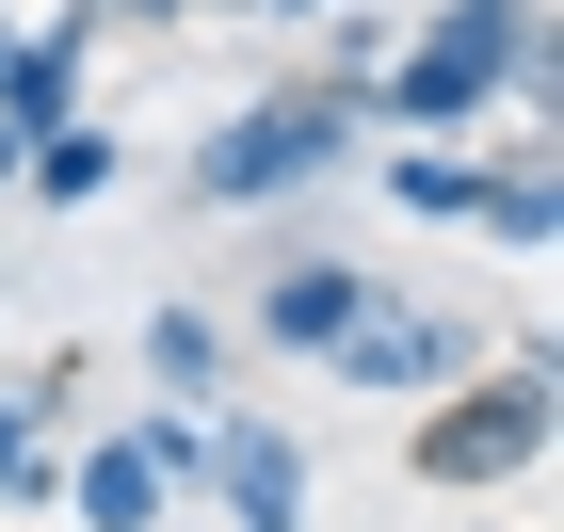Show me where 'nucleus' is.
<instances>
[{"instance_id": "obj_1", "label": "nucleus", "mask_w": 564, "mask_h": 532, "mask_svg": "<svg viewBox=\"0 0 564 532\" xmlns=\"http://www.w3.org/2000/svg\"><path fill=\"white\" fill-rule=\"evenodd\" d=\"M500 97H517V113H549V97H564L549 0H435L420 33H388V65H371V130H403V145H468Z\"/></svg>"}, {"instance_id": "obj_2", "label": "nucleus", "mask_w": 564, "mask_h": 532, "mask_svg": "<svg viewBox=\"0 0 564 532\" xmlns=\"http://www.w3.org/2000/svg\"><path fill=\"white\" fill-rule=\"evenodd\" d=\"M549 452H564V371H549V355H500V371H468V388H435L420 420H403V468H420L435 500L532 485Z\"/></svg>"}, {"instance_id": "obj_3", "label": "nucleus", "mask_w": 564, "mask_h": 532, "mask_svg": "<svg viewBox=\"0 0 564 532\" xmlns=\"http://www.w3.org/2000/svg\"><path fill=\"white\" fill-rule=\"evenodd\" d=\"M355 130H371V97H339V82H274V97H242L226 130H194V210H274V194H323V177L355 162Z\"/></svg>"}, {"instance_id": "obj_4", "label": "nucleus", "mask_w": 564, "mask_h": 532, "mask_svg": "<svg viewBox=\"0 0 564 532\" xmlns=\"http://www.w3.org/2000/svg\"><path fill=\"white\" fill-rule=\"evenodd\" d=\"M484 371V323L468 307H403V291H371V307L323 339V388H371V403H435Z\"/></svg>"}, {"instance_id": "obj_5", "label": "nucleus", "mask_w": 564, "mask_h": 532, "mask_svg": "<svg viewBox=\"0 0 564 532\" xmlns=\"http://www.w3.org/2000/svg\"><path fill=\"white\" fill-rule=\"evenodd\" d=\"M194 517H226V532H306V436L210 403V485H194Z\"/></svg>"}, {"instance_id": "obj_6", "label": "nucleus", "mask_w": 564, "mask_h": 532, "mask_svg": "<svg viewBox=\"0 0 564 532\" xmlns=\"http://www.w3.org/2000/svg\"><path fill=\"white\" fill-rule=\"evenodd\" d=\"M82 65H97V0H65V17H33V33H0V130L33 145L82 113Z\"/></svg>"}, {"instance_id": "obj_7", "label": "nucleus", "mask_w": 564, "mask_h": 532, "mask_svg": "<svg viewBox=\"0 0 564 532\" xmlns=\"http://www.w3.org/2000/svg\"><path fill=\"white\" fill-rule=\"evenodd\" d=\"M371 291H388V274H371V259H274V274H259V339L323 371V339H339V323L371 307Z\"/></svg>"}, {"instance_id": "obj_8", "label": "nucleus", "mask_w": 564, "mask_h": 532, "mask_svg": "<svg viewBox=\"0 0 564 532\" xmlns=\"http://www.w3.org/2000/svg\"><path fill=\"white\" fill-rule=\"evenodd\" d=\"M65 517L82 532H177V485L145 468V436H97V452H65Z\"/></svg>"}, {"instance_id": "obj_9", "label": "nucleus", "mask_w": 564, "mask_h": 532, "mask_svg": "<svg viewBox=\"0 0 564 532\" xmlns=\"http://www.w3.org/2000/svg\"><path fill=\"white\" fill-rule=\"evenodd\" d=\"M113 177H130V145L97 130V113H65V130H33V145H17V194H33V210H97Z\"/></svg>"}, {"instance_id": "obj_10", "label": "nucleus", "mask_w": 564, "mask_h": 532, "mask_svg": "<svg viewBox=\"0 0 564 532\" xmlns=\"http://www.w3.org/2000/svg\"><path fill=\"white\" fill-rule=\"evenodd\" d=\"M484 242H500V259H549L564 242V194H549V130H517V162H484Z\"/></svg>"}, {"instance_id": "obj_11", "label": "nucleus", "mask_w": 564, "mask_h": 532, "mask_svg": "<svg viewBox=\"0 0 564 532\" xmlns=\"http://www.w3.org/2000/svg\"><path fill=\"white\" fill-rule=\"evenodd\" d=\"M388 210L403 226H468L484 210V162L468 145H388Z\"/></svg>"}, {"instance_id": "obj_12", "label": "nucleus", "mask_w": 564, "mask_h": 532, "mask_svg": "<svg viewBox=\"0 0 564 532\" xmlns=\"http://www.w3.org/2000/svg\"><path fill=\"white\" fill-rule=\"evenodd\" d=\"M145 371H162V388H194V403H210V388H226V323L194 307V291H162V307H145Z\"/></svg>"}, {"instance_id": "obj_13", "label": "nucleus", "mask_w": 564, "mask_h": 532, "mask_svg": "<svg viewBox=\"0 0 564 532\" xmlns=\"http://www.w3.org/2000/svg\"><path fill=\"white\" fill-rule=\"evenodd\" d=\"M210 17H323V0H210Z\"/></svg>"}, {"instance_id": "obj_14", "label": "nucleus", "mask_w": 564, "mask_h": 532, "mask_svg": "<svg viewBox=\"0 0 564 532\" xmlns=\"http://www.w3.org/2000/svg\"><path fill=\"white\" fill-rule=\"evenodd\" d=\"M97 17H194V0H97Z\"/></svg>"}, {"instance_id": "obj_15", "label": "nucleus", "mask_w": 564, "mask_h": 532, "mask_svg": "<svg viewBox=\"0 0 564 532\" xmlns=\"http://www.w3.org/2000/svg\"><path fill=\"white\" fill-rule=\"evenodd\" d=\"M0 468H17V403H0Z\"/></svg>"}, {"instance_id": "obj_16", "label": "nucleus", "mask_w": 564, "mask_h": 532, "mask_svg": "<svg viewBox=\"0 0 564 532\" xmlns=\"http://www.w3.org/2000/svg\"><path fill=\"white\" fill-rule=\"evenodd\" d=\"M0 194H17V130H0Z\"/></svg>"}, {"instance_id": "obj_17", "label": "nucleus", "mask_w": 564, "mask_h": 532, "mask_svg": "<svg viewBox=\"0 0 564 532\" xmlns=\"http://www.w3.org/2000/svg\"><path fill=\"white\" fill-rule=\"evenodd\" d=\"M484 532H500V517H484Z\"/></svg>"}]
</instances>
